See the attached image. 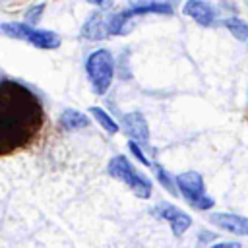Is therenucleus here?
Listing matches in <instances>:
<instances>
[{
	"mask_svg": "<svg viewBox=\"0 0 248 248\" xmlns=\"http://www.w3.org/2000/svg\"><path fill=\"white\" fill-rule=\"evenodd\" d=\"M45 126L43 103L27 85L0 83V157L31 147Z\"/></svg>",
	"mask_w": 248,
	"mask_h": 248,
	"instance_id": "nucleus-1",
	"label": "nucleus"
},
{
	"mask_svg": "<svg viewBox=\"0 0 248 248\" xmlns=\"http://www.w3.org/2000/svg\"><path fill=\"white\" fill-rule=\"evenodd\" d=\"M85 74L95 95H105L114 78V58L107 48L93 50L85 60Z\"/></svg>",
	"mask_w": 248,
	"mask_h": 248,
	"instance_id": "nucleus-2",
	"label": "nucleus"
},
{
	"mask_svg": "<svg viewBox=\"0 0 248 248\" xmlns=\"http://www.w3.org/2000/svg\"><path fill=\"white\" fill-rule=\"evenodd\" d=\"M107 172H108L112 178L124 182L138 198H141V200L151 198V192H153L151 180H149L145 174H140V172L134 169V165H132L124 155L112 157V159L108 161V165H107Z\"/></svg>",
	"mask_w": 248,
	"mask_h": 248,
	"instance_id": "nucleus-3",
	"label": "nucleus"
},
{
	"mask_svg": "<svg viewBox=\"0 0 248 248\" xmlns=\"http://www.w3.org/2000/svg\"><path fill=\"white\" fill-rule=\"evenodd\" d=\"M147 14H161V16H172V4L170 2H141L130 8H124L118 14L110 16L108 21V35H126L130 31V23L136 17L147 16Z\"/></svg>",
	"mask_w": 248,
	"mask_h": 248,
	"instance_id": "nucleus-4",
	"label": "nucleus"
},
{
	"mask_svg": "<svg viewBox=\"0 0 248 248\" xmlns=\"http://www.w3.org/2000/svg\"><path fill=\"white\" fill-rule=\"evenodd\" d=\"M2 33L12 37V39H19V41H25L37 48H43V50H52V48H58L60 46V37L54 33V31H46V29H37L29 23H21V21H6L0 25Z\"/></svg>",
	"mask_w": 248,
	"mask_h": 248,
	"instance_id": "nucleus-5",
	"label": "nucleus"
},
{
	"mask_svg": "<svg viewBox=\"0 0 248 248\" xmlns=\"http://www.w3.org/2000/svg\"><path fill=\"white\" fill-rule=\"evenodd\" d=\"M176 188L178 192L182 194V198L198 211H203V209H211L215 205V200L209 198L205 194V184H203V176L196 170H186V172H180L176 178Z\"/></svg>",
	"mask_w": 248,
	"mask_h": 248,
	"instance_id": "nucleus-6",
	"label": "nucleus"
},
{
	"mask_svg": "<svg viewBox=\"0 0 248 248\" xmlns=\"http://www.w3.org/2000/svg\"><path fill=\"white\" fill-rule=\"evenodd\" d=\"M151 213L165 219L170 225V231L174 236H182L190 225H192V217L188 213H184L180 207L176 205H169V203H159L157 207H151Z\"/></svg>",
	"mask_w": 248,
	"mask_h": 248,
	"instance_id": "nucleus-7",
	"label": "nucleus"
},
{
	"mask_svg": "<svg viewBox=\"0 0 248 248\" xmlns=\"http://www.w3.org/2000/svg\"><path fill=\"white\" fill-rule=\"evenodd\" d=\"M122 128H124L126 136L132 138V141L147 143V140H149V126H147V120L143 118V114L140 110H132V112L124 114L122 116Z\"/></svg>",
	"mask_w": 248,
	"mask_h": 248,
	"instance_id": "nucleus-8",
	"label": "nucleus"
},
{
	"mask_svg": "<svg viewBox=\"0 0 248 248\" xmlns=\"http://www.w3.org/2000/svg\"><path fill=\"white\" fill-rule=\"evenodd\" d=\"M108 21L110 16L105 12H95L87 17L81 27V37L87 41H103L108 37Z\"/></svg>",
	"mask_w": 248,
	"mask_h": 248,
	"instance_id": "nucleus-9",
	"label": "nucleus"
},
{
	"mask_svg": "<svg viewBox=\"0 0 248 248\" xmlns=\"http://www.w3.org/2000/svg\"><path fill=\"white\" fill-rule=\"evenodd\" d=\"M182 14L192 17L196 23H200L203 27H209L215 21V8L205 0H186Z\"/></svg>",
	"mask_w": 248,
	"mask_h": 248,
	"instance_id": "nucleus-10",
	"label": "nucleus"
},
{
	"mask_svg": "<svg viewBox=\"0 0 248 248\" xmlns=\"http://www.w3.org/2000/svg\"><path fill=\"white\" fill-rule=\"evenodd\" d=\"M209 221L227 232H232L238 236H248V217H242L236 213H213L209 217Z\"/></svg>",
	"mask_w": 248,
	"mask_h": 248,
	"instance_id": "nucleus-11",
	"label": "nucleus"
},
{
	"mask_svg": "<svg viewBox=\"0 0 248 248\" xmlns=\"http://www.w3.org/2000/svg\"><path fill=\"white\" fill-rule=\"evenodd\" d=\"M60 126L66 130V132H74V130H81V128H87L89 126V118L76 110V108H66L62 114H60Z\"/></svg>",
	"mask_w": 248,
	"mask_h": 248,
	"instance_id": "nucleus-12",
	"label": "nucleus"
},
{
	"mask_svg": "<svg viewBox=\"0 0 248 248\" xmlns=\"http://www.w3.org/2000/svg\"><path fill=\"white\" fill-rule=\"evenodd\" d=\"M89 114L103 126V130L105 132H108V134H116L118 132V124L108 116V112H105L101 107H91L89 108Z\"/></svg>",
	"mask_w": 248,
	"mask_h": 248,
	"instance_id": "nucleus-13",
	"label": "nucleus"
},
{
	"mask_svg": "<svg viewBox=\"0 0 248 248\" xmlns=\"http://www.w3.org/2000/svg\"><path fill=\"white\" fill-rule=\"evenodd\" d=\"M225 27L238 39V41H248V23L238 19V17H229L225 19Z\"/></svg>",
	"mask_w": 248,
	"mask_h": 248,
	"instance_id": "nucleus-14",
	"label": "nucleus"
},
{
	"mask_svg": "<svg viewBox=\"0 0 248 248\" xmlns=\"http://www.w3.org/2000/svg\"><path fill=\"white\" fill-rule=\"evenodd\" d=\"M155 172H157V180L161 182V186H163L167 192H170L172 196H178V194H176V192H178L176 182H172V180H170V176L167 174V170H165L161 165H155Z\"/></svg>",
	"mask_w": 248,
	"mask_h": 248,
	"instance_id": "nucleus-15",
	"label": "nucleus"
},
{
	"mask_svg": "<svg viewBox=\"0 0 248 248\" xmlns=\"http://www.w3.org/2000/svg\"><path fill=\"white\" fill-rule=\"evenodd\" d=\"M128 147H130V151H132V153H134V155L140 159V163H143L145 167H151V163H149V159L143 155V151H141L140 143H136V141H132V140H130V141H128Z\"/></svg>",
	"mask_w": 248,
	"mask_h": 248,
	"instance_id": "nucleus-16",
	"label": "nucleus"
},
{
	"mask_svg": "<svg viewBox=\"0 0 248 248\" xmlns=\"http://www.w3.org/2000/svg\"><path fill=\"white\" fill-rule=\"evenodd\" d=\"M43 8H45V4L33 6V10H29V12H27V19H29L31 23H35V21L41 17V14H43Z\"/></svg>",
	"mask_w": 248,
	"mask_h": 248,
	"instance_id": "nucleus-17",
	"label": "nucleus"
},
{
	"mask_svg": "<svg viewBox=\"0 0 248 248\" xmlns=\"http://www.w3.org/2000/svg\"><path fill=\"white\" fill-rule=\"evenodd\" d=\"M211 248H240V244L238 242H217Z\"/></svg>",
	"mask_w": 248,
	"mask_h": 248,
	"instance_id": "nucleus-18",
	"label": "nucleus"
},
{
	"mask_svg": "<svg viewBox=\"0 0 248 248\" xmlns=\"http://www.w3.org/2000/svg\"><path fill=\"white\" fill-rule=\"evenodd\" d=\"M85 2H89V4H93V6H101V8H103V6H107L110 0H85Z\"/></svg>",
	"mask_w": 248,
	"mask_h": 248,
	"instance_id": "nucleus-19",
	"label": "nucleus"
}]
</instances>
